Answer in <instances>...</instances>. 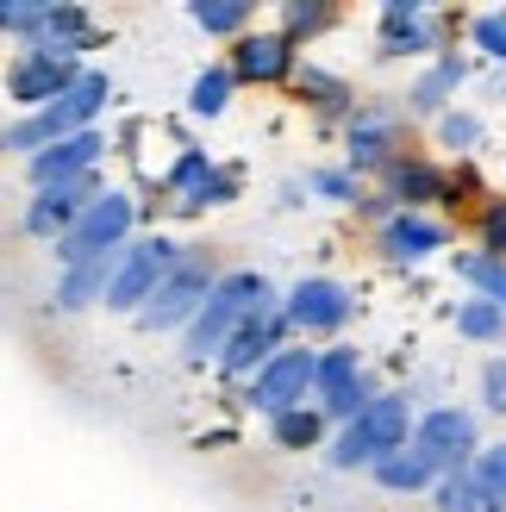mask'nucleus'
<instances>
[{
	"instance_id": "nucleus-34",
	"label": "nucleus",
	"mask_w": 506,
	"mask_h": 512,
	"mask_svg": "<svg viewBox=\"0 0 506 512\" xmlns=\"http://www.w3.org/2000/svg\"><path fill=\"white\" fill-rule=\"evenodd\" d=\"M425 500H432V512H494V500L482 494V481H475V469L438 475V488L425 494Z\"/></svg>"
},
{
	"instance_id": "nucleus-19",
	"label": "nucleus",
	"mask_w": 506,
	"mask_h": 512,
	"mask_svg": "<svg viewBox=\"0 0 506 512\" xmlns=\"http://www.w3.org/2000/svg\"><path fill=\"white\" fill-rule=\"evenodd\" d=\"M107 132H75V138H63V144H50V150H38V157H25L19 169H25V194H38V188H63V182H75V175H94L100 163H107Z\"/></svg>"
},
{
	"instance_id": "nucleus-15",
	"label": "nucleus",
	"mask_w": 506,
	"mask_h": 512,
	"mask_svg": "<svg viewBox=\"0 0 506 512\" xmlns=\"http://www.w3.org/2000/svg\"><path fill=\"white\" fill-rule=\"evenodd\" d=\"M225 69H232L238 88H288L300 69V50L275 32V25H257L238 44H225Z\"/></svg>"
},
{
	"instance_id": "nucleus-12",
	"label": "nucleus",
	"mask_w": 506,
	"mask_h": 512,
	"mask_svg": "<svg viewBox=\"0 0 506 512\" xmlns=\"http://www.w3.org/2000/svg\"><path fill=\"white\" fill-rule=\"evenodd\" d=\"M107 194V175H75V182H63V188H38V194H25V207H19V238H32V244H57V238H69L75 232V219H82L94 200Z\"/></svg>"
},
{
	"instance_id": "nucleus-9",
	"label": "nucleus",
	"mask_w": 506,
	"mask_h": 512,
	"mask_svg": "<svg viewBox=\"0 0 506 512\" xmlns=\"http://www.w3.org/2000/svg\"><path fill=\"white\" fill-rule=\"evenodd\" d=\"M482 413L475 406H425L413 419V450L432 463V475H457L482 456Z\"/></svg>"
},
{
	"instance_id": "nucleus-3",
	"label": "nucleus",
	"mask_w": 506,
	"mask_h": 512,
	"mask_svg": "<svg viewBox=\"0 0 506 512\" xmlns=\"http://www.w3.org/2000/svg\"><path fill=\"white\" fill-rule=\"evenodd\" d=\"M107 100H113V82L100 69H82V75H75V88L63 100H50L44 113H19L13 125H0V157H19L25 163V157H38V150L75 138V132H94L100 113H107Z\"/></svg>"
},
{
	"instance_id": "nucleus-38",
	"label": "nucleus",
	"mask_w": 506,
	"mask_h": 512,
	"mask_svg": "<svg viewBox=\"0 0 506 512\" xmlns=\"http://www.w3.org/2000/svg\"><path fill=\"white\" fill-rule=\"evenodd\" d=\"M475 413L506 419V350H494L482 363V375H475Z\"/></svg>"
},
{
	"instance_id": "nucleus-16",
	"label": "nucleus",
	"mask_w": 506,
	"mask_h": 512,
	"mask_svg": "<svg viewBox=\"0 0 506 512\" xmlns=\"http://www.w3.org/2000/svg\"><path fill=\"white\" fill-rule=\"evenodd\" d=\"M469 75H475V57H469L463 44L438 50V57L407 82V100H400V113H407V119H425V125L444 119L450 107H457V94L469 88Z\"/></svg>"
},
{
	"instance_id": "nucleus-31",
	"label": "nucleus",
	"mask_w": 506,
	"mask_h": 512,
	"mask_svg": "<svg viewBox=\"0 0 506 512\" xmlns=\"http://www.w3.org/2000/svg\"><path fill=\"white\" fill-rule=\"evenodd\" d=\"M307 194L325 200V207H350V213H357V200L369 194V182H363L357 169H344V163H319V169L307 175Z\"/></svg>"
},
{
	"instance_id": "nucleus-33",
	"label": "nucleus",
	"mask_w": 506,
	"mask_h": 512,
	"mask_svg": "<svg viewBox=\"0 0 506 512\" xmlns=\"http://www.w3.org/2000/svg\"><path fill=\"white\" fill-rule=\"evenodd\" d=\"M457 338L463 344H506V313L482 294H463L457 306Z\"/></svg>"
},
{
	"instance_id": "nucleus-35",
	"label": "nucleus",
	"mask_w": 506,
	"mask_h": 512,
	"mask_svg": "<svg viewBox=\"0 0 506 512\" xmlns=\"http://www.w3.org/2000/svg\"><path fill=\"white\" fill-rule=\"evenodd\" d=\"M457 275H463L469 294L494 300L500 313H506V263H494V256H482V250H457Z\"/></svg>"
},
{
	"instance_id": "nucleus-6",
	"label": "nucleus",
	"mask_w": 506,
	"mask_h": 512,
	"mask_svg": "<svg viewBox=\"0 0 506 512\" xmlns=\"http://www.w3.org/2000/svg\"><path fill=\"white\" fill-rule=\"evenodd\" d=\"M188 256L182 238H169V232H138L132 244H125V256L113 263V281H107V300H100V313H113V319H138L144 313V300L157 294V281L175 269Z\"/></svg>"
},
{
	"instance_id": "nucleus-1",
	"label": "nucleus",
	"mask_w": 506,
	"mask_h": 512,
	"mask_svg": "<svg viewBox=\"0 0 506 512\" xmlns=\"http://www.w3.org/2000/svg\"><path fill=\"white\" fill-rule=\"evenodd\" d=\"M269 306H282V288L263 275V269H225L219 281H213V294H207V306L194 313V325L175 338V356L182 363H219V350L232 344V331L244 325V319H257V313H269Z\"/></svg>"
},
{
	"instance_id": "nucleus-7",
	"label": "nucleus",
	"mask_w": 506,
	"mask_h": 512,
	"mask_svg": "<svg viewBox=\"0 0 506 512\" xmlns=\"http://www.w3.org/2000/svg\"><path fill=\"white\" fill-rule=\"evenodd\" d=\"M438 50H450V13L425 7V0H388L375 13V57L382 63H432Z\"/></svg>"
},
{
	"instance_id": "nucleus-17",
	"label": "nucleus",
	"mask_w": 506,
	"mask_h": 512,
	"mask_svg": "<svg viewBox=\"0 0 506 512\" xmlns=\"http://www.w3.org/2000/svg\"><path fill=\"white\" fill-rule=\"evenodd\" d=\"M294 344V325L282 319V306H269V313H257V319H244L238 331H232V344L219 350V381H232V388H244L250 375H257L269 356H282Z\"/></svg>"
},
{
	"instance_id": "nucleus-27",
	"label": "nucleus",
	"mask_w": 506,
	"mask_h": 512,
	"mask_svg": "<svg viewBox=\"0 0 506 512\" xmlns=\"http://www.w3.org/2000/svg\"><path fill=\"white\" fill-rule=\"evenodd\" d=\"M325 438H332V425H325L319 406H294V413L269 419V444L288 450V456H300V450H325Z\"/></svg>"
},
{
	"instance_id": "nucleus-32",
	"label": "nucleus",
	"mask_w": 506,
	"mask_h": 512,
	"mask_svg": "<svg viewBox=\"0 0 506 512\" xmlns=\"http://www.w3.org/2000/svg\"><path fill=\"white\" fill-rule=\"evenodd\" d=\"M463 44H469V57H482V63L506 69V7L469 13V19H463Z\"/></svg>"
},
{
	"instance_id": "nucleus-21",
	"label": "nucleus",
	"mask_w": 506,
	"mask_h": 512,
	"mask_svg": "<svg viewBox=\"0 0 506 512\" xmlns=\"http://www.w3.org/2000/svg\"><path fill=\"white\" fill-rule=\"evenodd\" d=\"M107 38H100V19L94 7H82V0H50V19H44V32L32 50H44V57H69V63H82L88 50H100Z\"/></svg>"
},
{
	"instance_id": "nucleus-29",
	"label": "nucleus",
	"mask_w": 506,
	"mask_h": 512,
	"mask_svg": "<svg viewBox=\"0 0 506 512\" xmlns=\"http://www.w3.org/2000/svg\"><path fill=\"white\" fill-rule=\"evenodd\" d=\"M482 138H488V119L469 113V107H450L444 119H432V144L444 150V157H475Z\"/></svg>"
},
{
	"instance_id": "nucleus-8",
	"label": "nucleus",
	"mask_w": 506,
	"mask_h": 512,
	"mask_svg": "<svg viewBox=\"0 0 506 512\" xmlns=\"http://www.w3.org/2000/svg\"><path fill=\"white\" fill-rule=\"evenodd\" d=\"M375 394H382V381L369 375V363H363L357 344H325L319 350V363H313V406L325 413V425H332V431L357 419Z\"/></svg>"
},
{
	"instance_id": "nucleus-20",
	"label": "nucleus",
	"mask_w": 506,
	"mask_h": 512,
	"mask_svg": "<svg viewBox=\"0 0 506 512\" xmlns=\"http://www.w3.org/2000/svg\"><path fill=\"white\" fill-rule=\"evenodd\" d=\"M457 244V225L444 213H394L375 225V250L388 256V263H432Z\"/></svg>"
},
{
	"instance_id": "nucleus-14",
	"label": "nucleus",
	"mask_w": 506,
	"mask_h": 512,
	"mask_svg": "<svg viewBox=\"0 0 506 512\" xmlns=\"http://www.w3.org/2000/svg\"><path fill=\"white\" fill-rule=\"evenodd\" d=\"M375 194H382L394 213H432V207H450V169L438 157L400 150V157L375 175Z\"/></svg>"
},
{
	"instance_id": "nucleus-22",
	"label": "nucleus",
	"mask_w": 506,
	"mask_h": 512,
	"mask_svg": "<svg viewBox=\"0 0 506 512\" xmlns=\"http://www.w3.org/2000/svg\"><path fill=\"white\" fill-rule=\"evenodd\" d=\"M288 88H294V100H300V107H307V113H319L325 125H338V132H344V119L363 107V100H357V88H350L338 69H319V63H300Z\"/></svg>"
},
{
	"instance_id": "nucleus-5",
	"label": "nucleus",
	"mask_w": 506,
	"mask_h": 512,
	"mask_svg": "<svg viewBox=\"0 0 506 512\" xmlns=\"http://www.w3.org/2000/svg\"><path fill=\"white\" fill-rule=\"evenodd\" d=\"M138 238V200L125 188H107L94 207L75 219V232L50 244V263L57 269H82V263H119L125 244Z\"/></svg>"
},
{
	"instance_id": "nucleus-40",
	"label": "nucleus",
	"mask_w": 506,
	"mask_h": 512,
	"mask_svg": "<svg viewBox=\"0 0 506 512\" xmlns=\"http://www.w3.org/2000/svg\"><path fill=\"white\" fill-rule=\"evenodd\" d=\"M207 169H213V157H207L200 144H188L182 157H175V163L163 169V194H169V200H182V194H188V188H194V182H200Z\"/></svg>"
},
{
	"instance_id": "nucleus-28",
	"label": "nucleus",
	"mask_w": 506,
	"mask_h": 512,
	"mask_svg": "<svg viewBox=\"0 0 506 512\" xmlns=\"http://www.w3.org/2000/svg\"><path fill=\"white\" fill-rule=\"evenodd\" d=\"M232 100H238L232 69H225V63H207V69L194 75V88H188V113H194V119H225V113H232Z\"/></svg>"
},
{
	"instance_id": "nucleus-23",
	"label": "nucleus",
	"mask_w": 506,
	"mask_h": 512,
	"mask_svg": "<svg viewBox=\"0 0 506 512\" xmlns=\"http://www.w3.org/2000/svg\"><path fill=\"white\" fill-rule=\"evenodd\" d=\"M107 281H113V263H82V269H57L50 281V313H94L107 300Z\"/></svg>"
},
{
	"instance_id": "nucleus-4",
	"label": "nucleus",
	"mask_w": 506,
	"mask_h": 512,
	"mask_svg": "<svg viewBox=\"0 0 506 512\" xmlns=\"http://www.w3.org/2000/svg\"><path fill=\"white\" fill-rule=\"evenodd\" d=\"M219 275H225V269H219V256H213L207 244H188V256L157 281V294L144 300V313H138L132 325L150 331V338H182V331L194 325V313L207 306V294H213V281H219Z\"/></svg>"
},
{
	"instance_id": "nucleus-26",
	"label": "nucleus",
	"mask_w": 506,
	"mask_h": 512,
	"mask_svg": "<svg viewBox=\"0 0 506 512\" xmlns=\"http://www.w3.org/2000/svg\"><path fill=\"white\" fill-rule=\"evenodd\" d=\"M188 19L207 38H225V44H238L244 32H257V7H250V0H194Z\"/></svg>"
},
{
	"instance_id": "nucleus-2",
	"label": "nucleus",
	"mask_w": 506,
	"mask_h": 512,
	"mask_svg": "<svg viewBox=\"0 0 506 512\" xmlns=\"http://www.w3.org/2000/svg\"><path fill=\"white\" fill-rule=\"evenodd\" d=\"M413 394L407 388H382L369 406L350 425H338L332 438H325V463H332L338 475H369L375 463H388L394 450H407L413 444Z\"/></svg>"
},
{
	"instance_id": "nucleus-13",
	"label": "nucleus",
	"mask_w": 506,
	"mask_h": 512,
	"mask_svg": "<svg viewBox=\"0 0 506 512\" xmlns=\"http://www.w3.org/2000/svg\"><path fill=\"white\" fill-rule=\"evenodd\" d=\"M357 313V294L338 275H300L294 288H282V319L294 325V338H338Z\"/></svg>"
},
{
	"instance_id": "nucleus-24",
	"label": "nucleus",
	"mask_w": 506,
	"mask_h": 512,
	"mask_svg": "<svg viewBox=\"0 0 506 512\" xmlns=\"http://www.w3.org/2000/svg\"><path fill=\"white\" fill-rule=\"evenodd\" d=\"M369 481H375L382 494H394V500H413V494H432V488H438L432 463H425L413 444H407V450H394L388 463H375V469H369Z\"/></svg>"
},
{
	"instance_id": "nucleus-25",
	"label": "nucleus",
	"mask_w": 506,
	"mask_h": 512,
	"mask_svg": "<svg viewBox=\"0 0 506 512\" xmlns=\"http://www.w3.org/2000/svg\"><path fill=\"white\" fill-rule=\"evenodd\" d=\"M338 19H344V7H325V0H282V7H275V32L300 50V44L325 38Z\"/></svg>"
},
{
	"instance_id": "nucleus-39",
	"label": "nucleus",
	"mask_w": 506,
	"mask_h": 512,
	"mask_svg": "<svg viewBox=\"0 0 506 512\" xmlns=\"http://www.w3.org/2000/svg\"><path fill=\"white\" fill-rule=\"evenodd\" d=\"M475 481H482V494L494 500V512H506V438H494V444H482V456H475Z\"/></svg>"
},
{
	"instance_id": "nucleus-30",
	"label": "nucleus",
	"mask_w": 506,
	"mask_h": 512,
	"mask_svg": "<svg viewBox=\"0 0 506 512\" xmlns=\"http://www.w3.org/2000/svg\"><path fill=\"white\" fill-rule=\"evenodd\" d=\"M244 194V175L238 169H207V175H200V182L182 194V200H175V213H213V207H232V200Z\"/></svg>"
},
{
	"instance_id": "nucleus-37",
	"label": "nucleus",
	"mask_w": 506,
	"mask_h": 512,
	"mask_svg": "<svg viewBox=\"0 0 506 512\" xmlns=\"http://www.w3.org/2000/svg\"><path fill=\"white\" fill-rule=\"evenodd\" d=\"M469 232H475V250H482V256H494V263H506V194H488L482 207H475Z\"/></svg>"
},
{
	"instance_id": "nucleus-41",
	"label": "nucleus",
	"mask_w": 506,
	"mask_h": 512,
	"mask_svg": "<svg viewBox=\"0 0 506 512\" xmlns=\"http://www.w3.org/2000/svg\"><path fill=\"white\" fill-rule=\"evenodd\" d=\"M488 100H506V69H494V75H488Z\"/></svg>"
},
{
	"instance_id": "nucleus-11",
	"label": "nucleus",
	"mask_w": 506,
	"mask_h": 512,
	"mask_svg": "<svg viewBox=\"0 0 506 512\" xmlns=\"http://www.w3.org/2000/svg\"><path fill=\"white\" fill-rule=\"evenodd\" d=\"M313 363H319V350L288 344L282 356H269V363L238 388L244 406L257 419H282V413H294V406H313Z\"/></svg>"
},
{
	"instance_id": "nucleus-36",
	"label": "nucleus",
	"mask_w": 506,
	"mask_h": 512,
	"mask_svg": "<svg viewBox=\"0 0 506 512\" xmlns=\"http://www.w3.org/2000/svg\"><path fill=\"white\" fill-rule=\"evenodd\" d=\"M44 19H50V0H0V38L19 44V50L38 44Z\"/></svg>"
},
{
	"instance_id": "nucleus-10",
	"label": "nucleus",
	"mask_w": 506,
	"mask_h": 512,
	"mask_svg": "<svg viewBox=\"0 0 506 512\" xmlns=\"http://www.w3.org/2000/svg\"><path fill=\"white\" fill-rule=\"evenodd\" d=\"M338 144H344V169L382 175L400 150H407V113H400L394 100H363V107L344 119Z\"/></svg>"
},
{
	"instance_id": "nucleus-18",
	"label": "nucleus",
	"mask_w": 506,
	"mask_h": 512,
	"mask_svg": "<svg viewBox=\"0 0 506 512\" xmlns=\"http://www.w3.org/2000/svg\"><path fill=\"white\" fill-rule=\"evenodd\" d=\"M88 63H69V57H44V50H19L7 63V100L19 113H44L50 100H63L75 88V75Z\"/></svg>"
}]
</instances>
